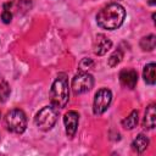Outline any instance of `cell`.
<instances>
[{
	"mask_svg": "<svg viewBox=\"0 0 156 156\" xmlns=\"http://www.w3.org/2000/svg\"><path fill=\"white\" fill-rule=\"evenodd\" d=\"M126 18V10L122 5L112 2L102 7L96 15V23L100 28L115 30L122 26Z\"/></svg>",
	"mask_w": 156,
	"mask_h": 156,
	"instance_id": "6da1fadb",
	"label": "cell"
},
{
	"mask_svg": "<svg viewBox=\"0 0 156 156\" xmlns=\"http://www.w3.org/2000/svg\"><path fill=\"white\" fill-rule=\"evenodd\" d=\"M69 99L68 89V78L66 73H60L54 80L50 89V101L57 108H63Z\"/></svg>",
	"mask_w": 156,
	"mask_h": 156,
	"instance_id": "7a4b0ae2",
	"label": "cell"
},
{
	"mask_svg": "<svg viewBox=\"0 0 156 156\" xmlns=\"http://www.w3.org/2000/svg\"><path fill=\"white\" fill-rule=\"evenodd\" d=\"M57 117H58V108L55 107L54 105H48L38 111V113L34 117V123L39 129L46 132L55 126V123L57 122Z\"/></svg>",
	"mask_w": 156,
	"mask_h": 156,
	"instance_id": "3957f363",
	"label": "cell"
},
{
	"mask_svg": "<svg viewBox=\"0 0 156 156\" xmlns=\"http://www.w3.org/2000/svg\"><path fill=\"white\" fill-rule=\"evenodd\" d=\"M5 126L11 133L21 134L27 128V116L21 108H12L5 116Z\"/></svg>",
	"mask_w": 156,
	"mask_h": 156,
	"instance_id": "277c9868",
	"label": "cell"
},
{
	"mask_svg": "<svg viewBox=\"0 0 156 156\" xmlns=\"http://www.w3.org/2000/svg\"><path fill=\"white\" fill-rule=\"evenodd\" d=\"M112 101V93L107 88H101L96 91L94 96V104H93V112L96 116L102 115L110 106Z\"/></svg>",
	"mask_w": 156,
	"mask_h": 156,
	"instance_id": "5b68a950",
	"label": "cell"
},
{
	"mask_svg": "<svg viewBox=\"0 0 156 156\" xmlns=\"http://www.w3.org/2000/svg\"><path fill=\"white\" fill-rule=\"evenodd\" d=\"M93 87H94V77L88 72H79L72 79V90L76 95L87 93Z\"/></svg>",
	"mask_w": 156,
	"mask_h": 156,
	"instance_id": "8992f818",
	"label": "cell"
},
{
	"mask_svg": "<svg viewBox=\"0 0 156 156\" xmlns=\"http://www.w3.org/2000/svg\"><path fill=\"white\" fill-rule=\"evenodd\" d=\"M63 123H65V128H66V134L68 138H73L77 128H78V123H79V115L77 111H68L65 113L63 116Z\"/></svg>",
	"mask_w": 156,
	"mask_h": 156,
	"instance_id": "52a82bcc",
	"label": "cell"
},
{
	"mask_svg": "<svg viewBox=\"0 0 156 156\" xmlns=\"http://www.w3.org/2000/svg\"><path fill=\"white\" fill-rule=\"evenodd\" d=\"M119 82L123 88L134 89L138 83V73L133 68H124L119 73Z\"/></svg>",
	"mask_w": 156,
	"mask_h": 156,
	"instance_id": "ba28073f",
	"label": "cell"
},
{
	"mask_svg": "<svg viewBox=\"0 0 156 156\" xmlns=\"http://www.w3.org/2000/svg\"><path fill=\"white\" fill-rule=\"evenodd\" d=\"M111 48H112V41H111L105 34H98V35L95 37L94 45H93V49H94V54H95V55L102 56V55H105Z\"/></svg>",
	"mask_w": 156,
	"mask_h": 156,
	"instance_id": "9c48e42d",
	"label": "cell"
},
{
	"mask_svg": "<svg viewBox=\"0 0 156 156\" xmlns=\"http://www.w3.org/2000/svg\"><path fill=\"white\" fill-rule=\"evenodd\" d=\"M156 106L155 104H150L146 107L144 119H143V127L145 129H154L155 128V119H156Z\"/></svg>",
	"mask_w": 156,
	"mask_h": 156,
	"instance_id": "30bf717a",
	"label": "cell"
},
{
	"mask_svg": "<svg viewBox=\"0 0 156 156\" xmlns=\"http://www.w3.org/2000/svg\"><path fill=\"white\" fill-rule=\"evenodd\" d=\"M149 138L145 135V134H138L136 138L133 140L132 143V149L138 152V154H141L146 150V147L149 146Z\"/></svg>",
	"mask_w": 156,
	"mask_h": 156,
	"instance_id": "8fae6325",
	"label": "cell"
},
{
	"mask_svg": "<svg viewBox=\"0 0 156 156\" xmlns=\"http://www.w3.org/2000/svg\"><path fill=\"white\" fill-rule=\"evenodd\" d=\"M155 69H156V65H155L154 62L147 63V65L144 67V71H143V78H144L145 83L149 84V85H154V84L156 83Z\"/></svg>",
	"mask_w": 156,
	"mask_h": 156,
	"instance_id": "7c38bea8",
	"label": "cell"
},
{
	"mask_svg": "<svg viewBox=\"0 0 156 156\" xmlns=\"http://www.w3.org/2000/svg\"><path fill=\"white\" fill-rule=\"evenodd\" d=\"M136 124H138V111H136V110H133V111L122 121V127H123L124 129L130 130V129L135 128Z\"/></svg>",
	"mask_w": 156,
	"mask_h": 156,
	"instance_id": "4fadbf2b",
	"label": "cell"
},
{
	"mask_svg": "<svg viewBox=\"0 0 156 156\" xmlns=\"http://www.w3.org/2000/svg\"><path fill=\"white\" fill-rule=\"evenodd\" d=\"M156 45V37L154 34H149L140 40V48L144 51H152Z\"/></svg>",
	"mask_w": 156,
	"mask_h": 156,
	"instance_id": "5bb4252c",
	"label": "cell"
},
{
	"mask_svg": "<svg viewBox=\"0 0 156 156\" xmlns=\"http://www.w3.org/2000/svg\"><path fill=\"white\" fill-rule=\"evenodd\" d=\"M122 58H123V51H122L121 49L115 50V51L110 55V57H108V60H107L108 67H116L117 65H119V62L122 61Z\"/></svg>",
	"mask_w": 156,
	"mask_h": 156,
	"instance_id": "9a60e30c",
	"label": "cell"
},
{
	"mask_svg": "<svg viewBox=\"0 0 156 156\" xmlns=\"http://www.w3.org/2000/svg\"><path fill=\"white\" fill-rule=\"evenodd\" d=\"M94 67V61L90 57H84L80 60V62L78 63V69L79 72H88L89 69H91Z\"/></svg>",
	"mask_w": 156,
	"mask_h": 156,
	"instance_id": "2e32d148",
	"label": "cell"
},
{
	"mask_svg": "<svg viewBox=\"0 0 156 156\" xmlns=\"http://www.w3.org/2000/svg\"><path fill=\"white\" fill-rule=\"evenodd\" d=\"M10 85L6 82H0V104H4L10 96Z\"/></svg>",
	"mask_w": 156,
	"mask_h": 156,
	"instance_id": "e0dca14e",
	"label": "cell"
},
{
	"mask_svg": "<svg viewBox=\"0 0 156 156\" xmlns=\"http://www.w3.org/2000/svg\"><path fill=\"white\" fill-rule=\"evenodd\" d=\"M1 20H2V22L6 23V24L10 23L11 20H12V13H11L9 10H5V9H4L2 13H1Z\"/></svg>",
	"mask_w": 156,
	"mask_h": 156,
	"instance_id": "ac0fdd59",
	"label": "cell"
},
{
	"mask_svg": "<svg viewBox=\"0 0 156 156\" xmlns=\"http://www.w3.org/2000/svg\"><path fill=\"white\" fill-rule=\"evenodd\" d=\"M149 4L150 5H155V0H149Z\"/></svg>",
	"mask_w": 156,
	"mask_h": 156,
	"instance_id": "d6986e66",
	"label": "cell"
},
{
	"mask_svg": "<svg viewBox=\"0 0 156 156\" xmlns=\"http://www.w3.org/2000/svg\"><path fill=\"white\" fill-rule=\"evenodd\" d=\"M0 116H1V112H0Z\"/></svg>",
	"mask_w": 156,
	"mask_h": 156,
	"instance_id": "ffe728a7",
	"label": "cell"
}]
</instances>
